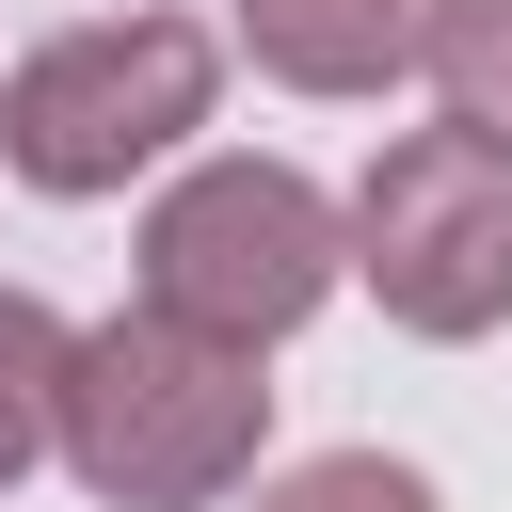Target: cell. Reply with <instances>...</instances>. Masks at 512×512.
Wrapping results in <instances>:
<instances>
[{
	"mask_svg": "<svg viewBox=\"0 0 512 512\" xmlns=\"http://www.w3.org/2000/svg\"><path fill=\"white\" fill-rule=\"evenodd\" d=\"M256 512H432V480H416V464H384V448H320V464L256 480Z\"/></svg>",
	"mask_w": 512,
	"mask_h": 512,
	"instance_id": "8",
	"label": "cell"
},
{
	"mask_svg": "<svg viewBox=\"0 0 512 512\" xmlns=\"http://www.w3.org/2000/svg\"><path fill=\"white\" fill-rule=\"evenodd\" d=\"M432 80H448V128L512 144V0H448L432 16Z\"/></svg>",
	"mask_w": 512,
	"mask_h": 512,
	"instance_id": "7",
	"label": "cell"
},
{
	"mask_svg": "<svg viewBox=\"0 0 512 512\" xmlns=\"http://www.w3.org/2000/svg\"><path fill=\"white\" fill-rule=\"evenodd\" d=\"M352 272L400 336H496L512 320V144L496 128H400L352 192Z\"/></svg>",
	"mask_w": 512,
	"mask_h": 512,
	"instance_id": "4",
	"label": "cell"
},
{
	"mask_svg": "<svg viewBox=\"0 0 512 512\" xmlns=\"http://www.w3.org/2000/svg\"><path fill=\"white\" fill-rule=\"evenodd\" d=\"M256 448H272V384H256L240 336L128 304L64 352V464H80L96 512H208V496L256 480Z\"/></svg>",
	"mask_w": 512,
	"mask_h": 512,
	"instance_id": "1",
	"label": "cell"
},
{
	"mask_svg": "<svg viewBox=\"0 0 512 512\" xmlns=\"http://www.w3.org/2000/svg\"><path fill=\"white\" fill-rule=\"evenodd\" d=\"M208 80H224V48L192 16H80V32H48L0 80V160L32 192H64V208L80 192H128L144 160H176L208 128Z\"/></svg>",
	"mask_w": 512,
	"mask_h": 512,
	"instance_id": "3",
	"label": "cell"
},
{
	"mask_svg": "<svg viewBox=\"0 0 512 512\" xmlns=\"http://www.w3.org/2000/svg\"><path fill=\"white\" fill-rule=\"evenodd\" d=\"M336 272H352V208L304 160H192L144 208V304L192 336H240V352L304 336Z\"/></svg>",
	"mask_w": 512,
	"mask_h": 512,
	"instance_id": "2",
	"label": "cell"
},
{
	"mask_svg": "<svg viewBox=\"0 0 512 512\" xmlns=\"http://www.w3.org/2000/svg\"><path fill=\"white\" fill-rule=\"evenodd\" d=\"M64 352H80V336H64L32 288H0V496L64 448Z\"/></svg>",
	"mask_w": 512,
	"mask_h": 512,
	"instance_id": "6",
	"label": "cell"
},
{
	"mask_svg": "<svg viewBox=\"0 0 512 512\" xmlns=\"http://www.w3.org/2000/svg\"><path fill=\"white\" fill-rule=\"evenodd\" d=\"M432 16L448 0H240V48L288 96H384L432 64Z\"/></svg>",
	"mask_w": 512,
	"mask_h": 512,
	"instance_id": "5",
	"label": "cell"
}]
</instances>
